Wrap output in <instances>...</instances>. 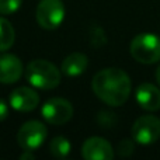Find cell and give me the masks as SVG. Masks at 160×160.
I'll use <instances>...</instances> for the list:
<instances>
[{
    "label": "cell",
    "mask_w": 160,
    "mask_h": 160,
    "mask_svg": "<svg viewBox=\"0 0 160 160\" xmlns=\"http://www.w3.org/2000/svg\"><path fill=\"white\" fill-rule=\"evenodd\" d=\"M35 156H34L32 150H24V152L20 155V160H32Z\"/></svg>",
    "instance_id": "18"
},
{
    "label": "cell",
    "mask_w": 160,
    "mask_h": 160,
    "mask_svg": "<svg viewBox=\"0 0 160 160\" xmlns=\"http://www.w3.org/2000/svg\"><path fill=\"white\" fill-rule=\"evenodd\" d=\"M129 52L139 63H156L160 61V37L150 32L139 34L131 42Z\"/></svg>",
    "instance_id": "3"
},
{
    "label": "cell",
    "mask_w": 160,
    "mask_h": 160,
    "mask_svg": "<svg viewBox=\"0 0 160 160\" xmlns=\"http://www.w3.org/2000/svg\"><path fill=\"white\" fill-rule=\"evenodd\" d=\"M70 150H72V145H70L69 139L65 136H56L49 143V152L52 156L58 159H65L69 156Z\"/></svg>",
    "instance_id": "14"
},
{
    "label": "cell",
    "mask_w": 160,
    "mask_h": 160,
    "mask_svg": "<svg viewBox=\"0 0 160 160\" xmlns=\"http://www.w3.org/2000/svg\"><path fill=\"white\" fill-rule=\"evenodd\" d=\"M88 66V58L82 52H75L68 55L62 62L61 70L69 78H76L86 72Z\"/></svg>",
    "instance_id": "12"
},
{
    "label": "cell",
    "mask_w": 160,
    "mask_h": 160,
    "mask_svg": "<svg viewBox=\"0 0 160 160\" xmlns=\"http://www.w3.org/2000/svg\"><path fill=\"white\" fill-rule=\"evenodd\" d=\"M133 149H135V146H133L132 141L131 139H124L118 145V155L122 156V158H128V156L132 155Z\"/></svg>",
    "instance_id": "16"
},
{
    "label": "cell",
    "mask_w": 160,
    "mask_h": 160,
    "mask_svg": "<svg viewBox=\"0 0 160 160\" xmlns=\"http://www.w3.org/2000/svg\"><path fill=\"white\" fill-rule=\"evenodd\" d=\"M82 156L86 160H112L114 149L110 142L104 138L91 136L83 143Z\"/></svg>",
    "instance_id": "8"
},
{
    "label": "cell",
    "mask_w": 160,
    "mask_h": 160,
    "mask_svg": "<svg viewBox=\"0 0 160 160\" xmlns=\"http://www.w3.org/2000/svg\"><path fill=\"white\" fill-rule=\"evenodd\" d=\"M7 117H8V104L4 100L0 98V122L4 121Z\"/></svg>",
    "instance_id": "17"
},
{
    "label": "cell",
    "mask_w": 160,
    "mask_h": 160,
    "mask_svg": "<svg viewBox=\"0 0 160 160\" xmlns=\"http://www.w3.org/2000/svg\"><path fill=\"white\" fill-rule=\"evenodd\" d=\"M16 39V32L8 20L0 17V52H6L10 49Z\"/></svg>",
    "instance_id": "13"
},
{
    "label": "cell",
    "mask_w": 160,
    "mask_h": 160,
    "mask_svg": "<svg viewBox=\"0 0 160 160\" xmlns=\"http://www.w3.org/2000/svg\"><path fill=\"white\" fill-rule=\"evenodd\" d=\"M132 138L141 145L155 143L160 138V119L155 115H142L132 125Z\"/></svg>",
    "instance_id": "6"
},
{
    "label": "cell",
    "mask_w": 160,
    "mask_h": 160,
    "mask_svg": "<svg viewBox=\"0 0 160 160\" xmlns=\"http://www.w3.org/2000/svg\"><path fill=\"white\" fill-rule=\"evenodd\" d=\"M27 82L32 87L41 90H52L61 83V70L49 61L35 59L25 69Z\"/></svg>",
    "instance_id": "2"
},
{
    "label": "cell",
    "mask_w": 160,
    "mask_h": 160,
    "mask_svg": "<svg viewBox=\"0 0 160 160\" xmlns=\"http://www.w3.org/2000/svg\"><path fill=\"white\" fill-rule=\"evenodd\" d=\"M48 135L47 127L39 121H28L17 132V143L22 150H37L42 146Z\"/></svg>",
    "instance_id": "5"
},
{
    "label": "cell",
    "mask_w": 160,
    "mask_h": 160,
    "mask_svg": "<svg viewBox=\"0 0 160 160\" xmlns=\"http://www.w3.org/2000/svg\"><path fill=\"white\" fill-rule=\"evenodd\" d=\"M41 114L48 124L63 125L69 122L73 117V107L68 100L55 97L44 102L41 108Z\"/></svg>",
    "instance_id": "7"
},
{
    "label": "cell",
    "mask_w": 160,
    "mask_h": 160,
    "mask_svg": "<svg viewBox=\"0 0 160 160\" xmlns=\"http://www.w3.org/2000/svg\"><path fill=\"white\" fill-rule=\"evenodd\" d=\"M22 4V0H0V14L11 16L17 13Z\"/></svg>",
    "instance_id": "15"
},
{
    "label": "cell",
    "mask_w": 160,
    "mask_h": 160,
    "mask_svg": "<svg viewBox=\"0 0 160 160\" xmlns=\"http://www.w3.org/2000/svg\"><path fill=\"white\" fill-rule=\"evenodd\" d=\"M156 80H158V83H159V86H160V65H159L158 70H156Z\"/></svg>",
    "instance_id": "19"
},
{
    "label": "cell",
    "mask_w": 160,
    "mask_h": 160,
    "mask_svg": "<svg viewBox=\"0 0 160 160\" xmlns=\"http://www.w3.org/2000/svg\"><path fill=\"white\" fill-rule=\"evenodd\" d=\"M91 88L102 102L111 107H121L129 98L132 86L129 76L122 69L107 68L94 75Z\"/></svg>",
    "instance_id": "1"
},
{
    "label": "cell",
    "mask_w": 160,
    "mask_h": 160,
    "mask_svg": "<svg viewBox=\"0 0 160 160\" xmlns=\"http://www.w3.org/2000/svg\"><path fill=\"white\" fill-rule=\"evenodd\" d=\"M22 72V62L13 53H2L0 55V83L13 84L18 82Z\"/></svg>",
    "instance_id": "10"
},
{
    "label": "cell",
    "mask_w": 160,
    "mask_h": 160,
    "mask_svg": "<svg viewBox=\"0 0 160 160\" xmlns=\"http://www.w3.org/2000/svg\"><path fill=\"white\" fill-rule=\"evenodd\" d=\"M10 107L20 112H30L39 104V94L31 87H18L8 97Z\"/></svg>",
    "instance_id": "9"
},
{
    "label": "cell",
    "mask_w": 160,
    "mask_h": 160,
    "mask_svg": "<svg viewBox=\"0 0 160 160\" xmlns=\"http://www.w3.org/2000/svg\"><path fill=\"white\" fill-rule=\"evenodd\" d=\"M66 10L62 0H41L37 6L35 17L44 30H56L63 22Z\"/></svg>",
    "instance_id": "4"
},
{
    "label": "cell",
    "mask_w": 160,
    "mask_h": 160,
    "mask_svg": "<svg viewBox=\"0 0 160 160\" xmlns=\"http://www.w3.org/2000/svg\"><path fill=\"white\" fill-rule=\"evenodd\" d=\"M135 98L138 104L146 111L160 110V88L152 83H142L136 87Z\"/></svg>",
    "instance_id": "11"
}]
</instances>
